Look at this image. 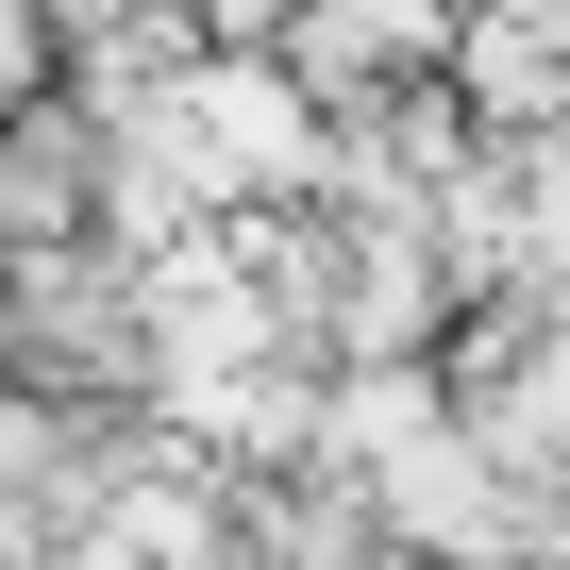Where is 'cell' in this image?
Instances as JSON below:
<instances>
[{
	"label": "cell",
	"instance_id": "1",
	"mask_svg": "<svg viewBox=\"0 0 570 570\" xmlns=\"http://www.w3.org/2000/svg\"><path fill=\"white\" fill-rule=\"evenodd\" d=\"M51 101H68V35L0 0V135H18V118H51Z\"/></svg>",
	"mask_w": 570,
	"mask_h": 570
}]
</instances>
